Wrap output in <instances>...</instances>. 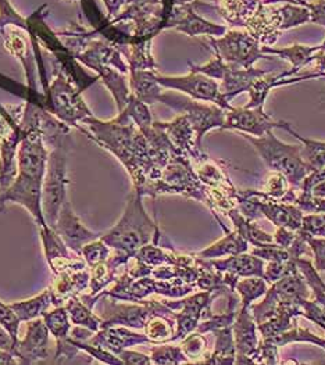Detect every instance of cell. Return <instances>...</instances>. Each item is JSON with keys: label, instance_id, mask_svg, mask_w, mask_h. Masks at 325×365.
<instances>
[{"label": "cell", "instance_id": "obj_31", "mask_svg": "<svg viewBox=\"0 0 325 365\" xmlns=\"http://www.w3.org/2000/svg\"><path fill=\"white\" fill-rule=\"evenodd\" d=\"M14 341L16 340L11 338V335L4 329V327L0 324V349L1 350H13L14 349Z\"/></svg>", "mask_w": 325, "mask_h": 365}, {"label": "cell", "instance_id": "obj_9", "mask_svg": "<svg viewBox=\"0 0 325 365\" xmlns=\"http://www.w3.org/2000/svg\"><path fill=\"white\" fill-rule=\"evenodd\" d=\"M249 192L257 200L262 215L270 220L277 228H288L291 231L300 230L304 212L295 205L272 199L263 190L249 189Z\"/></svg>", "mask_w": 325, "mask_h": 365}, {"label": "cell", "instance_id": "obj_2", "mask_svg": "<svg viewBox=\"0 0 325 365\" xmlns=\"http://www.w3.org/2000/svg\"><path fill=\"white\" fill-rule=\"evenodd\" d=\"M153 231L155 225L142 207L140 195H136L135 197H131L120 224L106 239L113 246L131 253L148 243Z\"/></svg>", "mask_w": 325, "mask_h": 365}, {"label": "cell", "instance_id": "obj_20", "mask_svg": "<svg viewBox=\"0 0 325 365\" xmlns=\"http://www.w3.org/2000/svg\"><path fill=\"white\" fill-rule=\"evenodd\" d=\"M298 271L296 259L288 261H269V262H266L263 278L269 284H274V282L279 281L281 278L292 275V274H295Z\"/></svg>", "mask_w": 325, "mask_h": 365}, {"label": "cell", "instance_id": "obj_17", "mask_svg": "<svg viewBox=\"0 0 325 365\" xmlns=\"http://www.w3.org/2000/svg\"><path fill=\"white\" fill-rule=\"evenodd\" d=\"M269 282L262 277H244L239 278L235 285V290L241 296V307L250 309L252 303L266 294Z\"/></svg>", "mask_w": 325, "mask_h": 365}, {"label": "cell", "instance_id": "obj_5", "mask_svg": "<svg viewBox=\"0 0 325 365\" xmlns=\"http://www.w3.org/2000/svg\"><path fill=\"white\" fill-rule=\"evenodd\" d=\"M212 43L222 61L238 64L242 68H250L259 58H267L259 48V41L246 32L229 31L221 39H213Z\"/></svg>", "mask_w": 325, "mask_h": 365}, {"label": "cell", "instance_id": "obj_1", "mask_svg": "<svg viewBox=\"0 0 325 365\" xmlns=\"http://www.w3.org/2000/svg\"><path fill=\"white\" fill-rule=\"evenodd\" d=\"M239 135L249 143H252L266 167L274 173L282 174L289 181L291 186L300 189L304 178L311 173L301 157L300 145H288L281 142L277 139L272 130L260 138L250 136L247 133Z\"/></svg>", "mask_w": 325, "mask_h": 365}, {"label": "cell", "instance_id": "obj_35", "mask_svg": "<svg viewBox=\"0 0 325 365\" xmlns=\"http://www.w3.org/2000/svg\"><path fill=\"white\" fill-rule=\"evenodd\" d=\"M320 48H321V51H323V52H325V41L321 43V45H320Z\"/></svg>", "mask_w": 325, "mask_h": 365}, {"label": "cell", "instance_id": "obj_15", "mask_svg": "<svg viewBox=\"0 0 325 365\" xmlns=\"http://www.w3.org/2000/svg\"><path fill=\"white\" fill-rule=\"evenodd\" d=\"M282 130H288L291 135H294L300 142V153L304 160V163L309 165V168L313 171L321 170L325 167V142L324 140H314L307 139L299 135L296 130L291 127V124L284 123Z\"/></svg>", "mask_w": 325, "mask_h": 365}, {"label": "cell", "instance_id": "obj_28", "mask_svg": "<svg viewBox=\"0 0 325 365\" xmlns=\"http://www.w3.org/2000/svg\"><path fill=\"white\" fill-rule=\"evenodd\" d=\"M0 324L11 335L13 339H17L19 318H17V315H16L14 312H11V307L3 304L1 302H0Z\"/></svg>", "mask_w": 325, "mask_h": 365}, {"label": "cell", "instance_id": "obj_34", "mask_svg": "<svg viewBox=\"0 0 325 365\" xmlns=\"http://www.w3.org/2000/svg\"><path fill=\"white\" fill-rule=\"evenodd\" d=\"M6 363H13L11 359L9 357V354H6L1 349H0V364H6Z\"/></svg>", "mask_w": 325, "mask_h": 365}, {"label": "cell", "instance_id": "obj_3", "mask_svg": "<svg viewBox=\"0 0 325 365\" xmlns=\"http://www.w3.org/2000/svg\"><path fill=\"white\" fill-rule=\"evenodd\" d=\"M193 71L202 73L207 77L213 79H221L222 83L220 86L221 92L224 93L225 99L231 102L235 96L249 92L253 82L266 74H269L264 70L259 68H232L227 66L218 56L216 60H212L206 66L202 67H193Z\"/></svg>", "mask_w": 325, "mask_h": 365}, {"label": "cell", "instance_id": "obj_7", "mask_svg": "<svg viewBox=\"0 0 325 365\" xmlns=\"http://www.w3.org/2000/svg\"><path fill=\"white\" fill-rule=\"evenodd\" d=\"M282 121L272 120V117L264 111V106L254 108L231 107L229 110H225L222 130H238L239 133L260 138L274 128H282Z\"/></svg>", "mask_w": 325, "mask_h": 365}, {"label": "cell", "instance_id": "obj_18", "mask_svg": "<svg viewBox=\"0 0 325 365\" xmlns=\"http://www.w3.org/2000/svg\"><path fill=\"white\" fill-rule=\"evenodd\" d=\"M158 77L150 73L138 71L133 74V88L135 91L136 98L143 103H153L160 98Z\"/></svg>", "mask_w": 325, "mask_h": 365}, {"label": "cell", "instance_id": "obj_25", "mask_svg": "<svg viewBox=\"0 0 325 365\" xmlns=\"http://www.w3.org/2000/svg\"><path fill=\"white\" fill-rule=\"evenodd\" d=\"M289 187H291V183L282 174L274 173L271 177L267 178L266 185L263 187V192L272 199L281 200L285 196V193L289 190Z\"/></svg>", "mask_w": 325, "mask_h": 365}, {"label": "cell", "instance_id": "obj_29", "mask_svg": "<svg viewBox=\"0 0 325 365\" xmlns=\"http://www.w3.org/2000/svg\"><path fill=\"white\" fill-rule=\"evenodd\" d=\"M206 349V340L200 335H192L184 341V351L190 356V359H197L203 354Z\"/></svg>", "mask_w": 325, "mask_h": 365}, {"label": "cell", "instance_id": "obj_23", "mask_svg": "<svg viewBox=\"0 0 325 365\" xmlns=\"http://www.w3.org/2000/svg\"><path fill=\"white\" fill-rule=\"evenodd\" d=\"M298 232L301 236L325 237V212L304 214Z\"/></svg>", "mask_w": 325, "mask_h": 365}, {"label": "cell", "instance_id": "obj_32", "mask_svg": "<svg viewBox=\"0 0 325 365\" xmlns=\"http://www.w3.org/2000/svg\"><path fill=\"white\" fill-rule=\"evenodd\" d=\"M123 360L130 364H149L150 363V360L146 356L139 354V353H130V351L123 353Z\"/></svg>", "mask_w": 325, "mask_h": 365}, {"label": "cell", "instance_id": "obj_26", "mask_svg": "<svg viewBox=\"0 0 325 365\" xmlns=\"http://www.w3.org/2000/svg\"><path fill=\"white\" fill-rule=\"evenodd\" d=\"M171 334H172L171 322L165 321L162 317H155L146 328L148 338H150L155 341H162V340L168 339L171 336Z\"/></svg>", "mask_w": 325, "mask_h": 365}, {"label": "cell", "instance_id": "obj_30", "mask_svg": "<svg viewBox=\"0 0 325 365\" xmlns=\"http://www.w3.org/2000/svg\"><path fill=\"white\" fill-rule=\"evenodd\" d=\"M307 9L310 10V21L325 26V0H316L307 4Z\"/></svg>", "mask_w": 325, "mask_h": 365}, {"label": "cell", "instance_id": "obj_6", "mask_svg": "<svg viewBox=\"0 0 325 365\" xmlns=\"http://www.w3.org/2000/svg\"><path fill=\"white\" fill-rule=\"evenodd\" d=\"M158 82L165 88L182 91L196 101L212 102L218 107H221L222 110H229L232 107L225 99L224 93L221 92L216 79L210 78L202 73L193 71L187 77H177V78L158 77Z\"/></svg>", "mask_w": 325, "mask_h": 365}, {"label": "cell", "instance_id": "obj_24", "mask_svg": "<svg viewBox=\"0 0 325 365\" xmlns=\"http://www.w3.org/2000/svg\"><path fill=\"white\" fill-rule=\"evenodd\" d=\"M152 359L158 364H180L187 361L182 354V350L171 346H162V347L153 349Z\"/></svg>", "mask_w": 325, "mask_h": 365}, {"label": "cell", "instance_id": "obj_33", "mask_svg": "<svg viewBox=\"0 0 325 365\" xmlns=\"http://www.w3.org/2000/svg\"><path fill=\"white\" fill-rule=\"evenodd\" d=\"M310 193H313L314 196H319V197H325V181L319 183V185H316V186L311 189Z\"/></svg>", "mask_w": 325, "mask_h": 365}, {"label": "cell", "instance_id": "obj_21", "mask_svg": "<svg viewBox=\"0 0 325 365\" xmlns=\"http://www.w3.org/2000/svg\"><path fill=\"white\" fill-rule=\"evenodd\" d=\"M249 253H252L253 256H256V257H259V259H262L266 262H269V261H288L295 259L289 249H285V247L277 245L275 242L263 245V246H252V249H249Z\"/></svg>", "mask_w": 325, "mask_h": 365}, {"label": "cell", "instance_id": "obj_19", "mask_svg": "<svg viewBox=\"0 0 325 365\" xmlns=\"http://www.w3.org/2000/svg\"><path fill=\"white\" fill-rule=\"evenodd\" d=\"M296 264H298L300 274L304 277L307 285L310 287L313 300L320 303L325 309V282L321 279V277L317 272V269L314 268L313 262L310 260L298 257L296 259Z\"/></svg>", "mask_w": 325, "mask_h": 365}, {"label": "cell", "instance_id": "obj_12", "mask_svg": "<svg viewBox=\"0 0 325 365\" xmlns=\"http://www.w3.org/2000/svg\"><path fill=\"white\" fill-rule=\"evenodd\" d=\"M320 51H321L320 46H307V45H294L285 49H271L269 46H262V53L277 54L291 63L292 70L287 71L288 77L295 76L303 66L314 61L317 57V53Z\"/></svg>", "mask_w": 325, "mask_h": 365}, {"label": "cell", "instance_id": "obj_27", "mask_svg": "<svg viewBox=\"0 0 325 365\" xmlns=\"http://www.w3.org/2000/svg\"><path fill=\"white\" fill-rule=\"evenodd\" d=\"M310 247L313 257H314V268L319 274L325 272V237H316V236H303Z\"/></svg>", "mask_w": 325, "mask_h": 365}, {"label": "cell", "instance_id": "obj_13", "mask_svg": "<svg viewBox=\"0 0 325 365\" xmlns=\"http://www.w3.org/2000/svg\"><path fill=\"white\" fill-rule=\"evenodd\" d=\"M45 192V209L49 220L52 221L53 217H56V212L61 205L63 199V192H64V175H63V165L60 161L52 160V167H51V174L48 177L46 186L43 189Z\"/></svg>", "mask_w": 325, "mask_h": 365}, {"label": "cell", "instance_id": "obj_14", "mask_svg": "<svg viewBox=\"0 0 325 365\" xmlns=\"http://www.w3.org/2000/svg\"><path fill=\"white\" fill-rule=\"evenodd\" d=\"M227 215L231 218L235 231L244 236L249 245L252 246H263L267 243L274 242V236L264 232L262 228H259L253 220L246 218L238 207L229 210Z\"/></svg>", "mask_w": 325, "mask_h": 365}, {"label": "cell", "instance_id": "obj_4", "mask_svg": "<svg viewBox=\"0 0 325 365\" xmlns=\"http://www.w3.org/2000/svg\"><path fill=\"white\" fill-rule=\"evenodd\" d=\"M159 101L167 105L185 113L187 120L190 121L192 128L196 130V146L200 148V142L203 135L207 130L224 127L225 110L218 106H206L196 103L190 99L180 98L175 95H160Z\"/></svg>", "mask_w": 325, "mask_h": 365}, {"label": "cell", "instance_id": "obj_10", "mask_svg": "<svg viewBox=\"0 0 325 365\" xmlns=\"http://www.w3.org/2000/svg\"><path fill=\"white\" fill-rule=\"evenodd\" d=\"M206 265L210 268H216L221 272L234 274L239 278H244V277H262L263 278L266 261L253 256L249 252H244L241 255L229 256L228 259H222V260L215 259V260L207 262Z\"/></svg>", "mask_w": 325, "mask_h": 365}, {"label": "cell", "instance_id": "obj_11", "mask_svg": "<svg viewBox=\"0 0 325 365\" xmlns=\"http://www.w3.org/2000/svg\"><path fill=\"white\" fill-rule=\"evenodd\" d=\"M249 249L250 246L244 236L238 234L237 231H227V235L216 243H213L212 246H209L207 249L202 250L197 256L206 260H215L224 256L241 255L244 252H249Z\"/></svg>", "mask_w": 325, "mask_h": 365}, {"label": "cell", "instance_id": "obj_22", "mask_svg": "<svg viewBox=\"0 0 325 365\" xmlns=\"http://www.w3.org/2000/svg\"><path fill=\"white\" fill-rule=\"evenodd\" d=\"M292 205H295L304 214L325 212V197L314 196L313 193L304 192L301 189L296 190V195H295V199H294Z\"/></svg>", "mask_w": 325, "mask_h": 365}, {"label": "cell", "instance_id": "obj_8", "mask_svg": "<svg viewBox=\"0 0 325 365\" xmlns=\"http://www.w3.org/2000/svg\"><path fill=\"white\" fill-rule=\"evenodd\" d=\"M232 335L237 350L235 364H257L260 340L257 324L250 309L241 307V310L237 312L232 324Z\"/></svg>", "mask_w": 325, "mask_h": 365}, {"label": "cell", "instance_id": "obj_16", "mask_svg": "<svg viewBox=\"0 0 325 365\" xmlns=\"http://www.w3.org/2000/svg\"><path fill=\"white\" fill-rule=\"evenodd\" d=\"M216 344L215 353L205 363L207 364H235L237 350L232 335V327H227L222 329L215 331Z\"/></svg>", "mask_w": 325, "mask_h": 365}]
</instances>
